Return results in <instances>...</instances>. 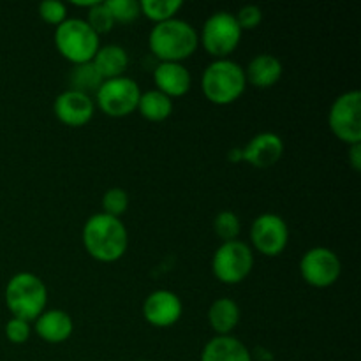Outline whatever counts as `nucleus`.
Segmentation results:
<instances>
[{"label":"nucleus","instance_id":"1","mask_svg":"<svg viewBox=\"0 0 361 361\" xmlns=\"http://www.w3.org/2000/svg\"><path fill=\"white\" fill-rule=\"evenodd\" d=\"M81 238L88 256L99 263H115L122 259L129 247V233L122 219L111 217L102 212L88 217L81 231Z\"/></svg>","mask_w":361,"mask_h":361},{"label":"nucleus","instance_id":"2","mask_svg":"<svg viewBox=\"0 0 361 361\" xmlns=\"http://www.w3.org/2000/svg\"><path fill=\"white\" fill-rule=\"evenodd\" d=\"M148 46L150 51L159 62H176L182 63L200 46L196 28L185 20H173L157 23L148 35Z\"/></svg>","mask_w":361,"mask_h":361},{"label":"nucleus","instance_id":"3","mask_svg":"<svg viewBox=\"0 0 361 361\" xmlns=\"http://www.w3.org/2000/svg\"><path fill=\"white\" fill-rule=\"evenodd\" d=\"M245 88V71L235 60H214L201 74V92L212 104H233L242 97Z\"/></svg>","mask_w":361,"mask_h":361},{"label":"nucleus","instance_id":"4","mask_svg":"<svg viewBox=\"0 0 361 361\" xmlns=\"http://www.w3.org/2000/svg\"><path fill=\"white\" fill-rule=\"evenodd\" d=\"M6 305L11 316L34 323L48 307V288L41 277L30 271L13 275L6 286Z\"/></svg>","mask_w":361,"mask_h":361},{"label":"nucleus","instance_id":"5","mask_svg":"<svg viewBox=\"0 0 361 361\" xmlns=\"http://www.w3.org/2000/svg\"><path fill=\"white\" fill-rule=\"evenodd\" d=\"M55 46L67 62L80 66L94 60L101 48V39L85 20L67 18L55 28Z\"/></svg>","mask_w":361,"mask_h":361},{"label":"nucleus","instance_id":"6","mask_svg":"<svg viewBox=\"0 0 361 361\" xmlns=\"http://www.w3.org/2000/svg\"><path fill=\"white\" fill-rule=\"evenodd\" d=\"M242 28L236 21L235 14L228 11H217L203 23L200 37V44L203 46L208 55L219 59H228L242 41Z\"/></svg>","mask_w":361,"mask_h":361},{"label":"nucleus","instance_id":"7","mask_svg":"<svg viewBox=\"0 0 361 361\" xmlns=\"http://www.w3.org/2000/svg\"><path fill=\"white\" fill-rule=\"evenodd\" d=\"M254 268V252L242 240L222 242L212 257V271L222 284L235 286L245 281Z\"/></svg>","mask_w":361,"mask_h":361},{"label":"nucleus","instance_id":"8","mask_svg":"<svg viewBox=\"0 0 361 361\" xmlns=\"http://www.w3.org/2000/svg\"><path fill=\"white\" fill-rule=\"evenodd\" d=\"M94 97L95 106L104 115L111 118H123V116L133 115L137 109L141 90L133 78L120 76L102 81Z\"/></svg>","mask_w":361,"mask_h":361},{"label":"nucleus","instance_id":"9","mask_svg":"<svg viewBox=\"0 0 361 361\" xmlns=\"http://www.w3.org/2000/svg\"><path fill=\"white\" fill-rule=\"evenodd\" d=\"M328 127L345 145L361 143V92L349 90L338 95L328 113Z\"/></svg>","mask_w":361,"mask_h":361},{"label":"nucleus","instance_id":"10","mask_svg":"<svg viewBox=\"0 0 361 361\" xmlns=\"http://www.w3.org/2000/svg\"><path fill=\"white\" fill-rule=\"evenodd\" d=\"M342 263L337 254L328 247L309 249L300 259V275L303 281L316 289H326L338 281Z\"/></svg>","mask_w":361,"mask_h":361},{"label":"nucleus","instance_id":"11","mask_svg":"<svg viewBox=\"0 0 361 361\" xmlns=\"http://www.w3.org/2000/svg\"><path fill=\"white\" fill-rule=\"evenodd\" d=\"M250 243L259 254L277 257L289 243V228L284 219L277 214H261L250 226Z\"/></svg>","mask_w":361,"mask_h":361},{"label":"nucleus","instance_id":"12","mask_svg":"<svg viewBox=\"0 0 361 361\" xmlns=\"http://www.w3.org/2000/svg\"><path fill=\"white\" fill-rule=\"evenodd\" d=\"M182 300L168 289L150 293L143 302V317L154 328H171L182 317Z\"/></svg>","mask_w":361,"mask_h":361},{"label":"nucleus","instance_id":"13","mask_svg":"<svg viewBox=\"0 0 361 361\" xmlns=\"http://www.w3.org/2000/svg\"><path fill=\"white\" fill-rule=\"evenodd\" d=\"M53 111L60 123L67 127H83L94 118L95 102L90 95L76 90H66L56 95Z\"/></svg>","mask_w":361,"mask_h":361},{"label":"nucleus","instance_id":"14","mask_svg":"<svg viewBox=\"0 0 361 361\" xmlns=\"http://www.w3.org/2000/svg\"><path fill=\"white\" fill-rule=\"evenodd\" d=\"M284 155V141L275 133H259L242 148V161L257 169H268Z\"/></svg>","mask_w":361,"mask_h":361},{"label":"nucleus","instance_id":"15","mask_svg":"<svg viewBox=\"0 0 361 361\" xmlns=\"http://www.w3.org/2000/svg\"><path fill=\"white\" fill-rule=\"evenodd\" d=\"M155 90L162 92L169 99L183 97L190 90L192 78L189 69L183 63L176 62H159L154 69Z\"/></svg>","mask_w":361,"mask_h":361},{"label":"nucleus","instance_id":"16","mask_svg":"<svg viewBox=\"0 0 361 361\" xmlns=\"http://www.w3.org/2000/svg\"><path fill=\"white\" fill-rule=\"evenodd\" d=\"M34 330L37 337L46 344H62L69 341L74 331V323L66 310L46 309L34 321Z\"/></svg>","mask_w":361,"mask_h":361},{"label":"nucleus","instance_id":"17","mask_svg":"<svg viewBox=\"0 0 361 361\" xmlns=\"http://www.w3.org/2000/svg\"><path fill=\"white\" fill-rule=\"evenodd\" d=\"M200 361H252L249 348L233 335H215L204 344Z\"/></svg>","mask_w":361,"mask_h":361},{"label":"nucleus","instance_id":"18","mask_svg":"<svg viewBox=\"0 0 361 361\" xmlns=\"http://www.w3.org/2000/svg\"><path fill=\"white\" fill-rule=\"evenodd\" d=\"M243 71H245L247 85L250 83L256 88H271L281 81L284 73L281 60L270 53L256 55Z\"/></svg>","mask_w":361,"mask_h":361},{"label":"nucleus","instance_id":"19","mask_svg":"<svg viewBox=\"0 0 361 361\" xmlns=\"http://www.w3.org/2000/svg\"><path fill=\"white\" fill-rule=\"evenodd\" d=\"M101 76L104 80H113V78L126 76V71L129 67V55L126 49L118 44H106L101 46L92 60Z\"/></svg>","mask_w":361,"mask_h":361},{"label":"nucleus","instance_id":"20","mask_svg":"<svg viewBox=\"0 0 361 361\" xmlns=\"http://www.w3.org/2000/svg\"><path fill=\"white\" fill-rule=\"evenodd\" d=\"M208 323L217 335H231L240 323V307L231 298H219L208 309Z\"/></svg>","mask_w":361,"mask_h":361},{"label":"nucleus","instance_id":"21","mask_svg":"<svg viewBox=\"0 0 361 361\" xmlns=\"http://www.w3.org/2000/svg\"><path fill=\"white\" fill-rule=\"evenodd\" d=\"M137 111L148 122H164L173 113V101L159 90L141 92Z\"/></svg>","mask_w":361,"mask_h":361},{"label":"nucleus","instance_id":"22","mask_svg":"<svg viewBox=\"0 0 361 361\" xmlns=\"http://www.w3.org/2000/svg\"><path fill=\"white\" fill-rule=\"evenodd\" d=\"M102 81L104 78L101 76L94 63H80V66H74L73 73H71V90L81 92V94L92 97V94L95 95V92L99 90Z\"/></svg>","mask_w":361,"mask_h":361},{"label":"nucleus","instance_id":"23","mask_svg":"<svg viewBox=\"0 0 361 361\" xmlns=\"http://www.w3.org/2000/svg\"><path fill=\"white\" fill-rule=\"evenodd\" d=\"M182 6V0H141L140 11L141 16L148 18V20L157 25L176 18Z\"/></svg>","mask_w":361,"mask_h":361},{"label":"nucleus","instance_id":"24","mask_svg":"<svg viewBox=\"0 0 361 361\" xmlns=\"http://www.w3.org/2000/svg\"><path fill=\"white\" fill-rule=\"evenodd\" d=\"M214 231L222 242L238 240L240 231H242V224H240L238 215L231 210L219 212L214 219Z\"/></svg>","mask_w":361,"mask_h":361},{"label":"nucleus","instance_id":"25","mask_svg":"<svg viewBox=\"0 0 361 361\" xmlns=\"http://www.w3.org/2000/svg\"><path fill=\"white\" fill-rule=\"evenodd\" d=\"M104 6L111 13L115 25H129L141 16L140 2L136 0H104Z\"/></svg>","mask_w":361,"mask_h":361},{"label":"nucleus","instance_id":"26","mask_svg":"<svg viewBox=\"0 0 361 361\" xmlns=\"http://www.w3.org/2000/svg\"><path fill=\"white\" fill-rule=\"evenodd\" d=\"M102 214L111 215V217L120 219L129 208V194L120 187H113V189L106 190L101 201Z\"/></svg>","mask_w":361,"mask_h":361},{"label":"nucleus","instance_id":"27","mask_svg":"<svg viewBox=\"0 0 361 361\" xmlns=\"http://www.w3.org/2000/svg\"><path fill=\"white\" fill-rule=\"evenodd\" d=\"M87 21L90 25L92 30L101 37V34H108L115 27V20H113L111 13L108 11V7L104 6V2H97L94 7H90L87 13Z\"/></svg>","mask_w":361,"mask_h":361},{"label":"nucleus","instance_id":"28","mask_svg":"<svg viewBox=\"0 0 361 361\" xmlns=\"http://www.w3.org/2000/svg\"><path fill=\"white\" fill-rule=\"evenodd\" d=\"M39 16L44 23L59 27L67 20V6L59 0H44L39 4Z\"/></svg>","mask_w":361,"mask_h":361},{"label":"nucleus","instance_id":"29","mask_svg":"<svg viewBox=\"0 0 361 361\" xmlns=\"http://www.w3.org/2000/svg\"><path fill=\"white\" fill-rule=\"evenodd\" d=\"M32 335V326L30 323L23 319H18V317H11L6 323V338L11 344H25V342L30 338Z\"/></svg>","mask_w":361,"mask_h":361},{"label":"nucleus","instance_id":"30","mask_svg":"<svg viewBox=\"0 0 361 361\" xmlns=\"http://www.w3.org/2000/svg\"><path fill=\"white\" fill-rule=\"evenodd\" d=\"M236 21H238L240 28L243 30H254L263 21V11L257 6H243L238 13L235 14Z\"/></svg>","mask_w":361,"mask_h":361},{"label":"nucleus","instance_id":"31","mask_svg":"<svg viewBox=\"0 0 361 361\" xmlns=\"http://www.w3.org/2000/svg\"><path fill=\"white\" fill-rule=\"evenodd\" d=\"M349 164L356 173L361 171V143L349 147Z\"/></svg>","mask_w":361,"mask_h":361},{"label":"nucleus","instance_id":"32","mask_svg":"<svg viewBox=\"0 0 361 361\" xmlns=\"http://www.w3.org/2000/svg\"><path fill=\"white\" fill-rule=\"evenodd\" d=\"M97 2H99V0H90V2H73V6L85 7V9H90V7H94Z\"/></svg>","mask_w":361,"mask_h":361},{"label":"nucleus","instance_id":"33","mask_svg":"<svg viewBox=\"0 0 361 361\" xmlns=\"http://www.w3.org/2000/svg\"><path fill=\"white\" fill-rule=\"evenodd\" d=\"M229 159H231V161H242V150H231L229 152Z\"/></svg>","mask_w":361,"mask_h":361},{"label":"nucleus","instance_id":"34","mask_svg":"<svg viewBox=\"0 0 361 361\" xmlns=\"http://www.w3.org/2000/svg\"><path fill=\"white\" fill-rule=\"evenodd\" d=\"M136 361H147V360H136Z\"/></svg>","mask_w":361,"mask_h":361}]
</instances>
